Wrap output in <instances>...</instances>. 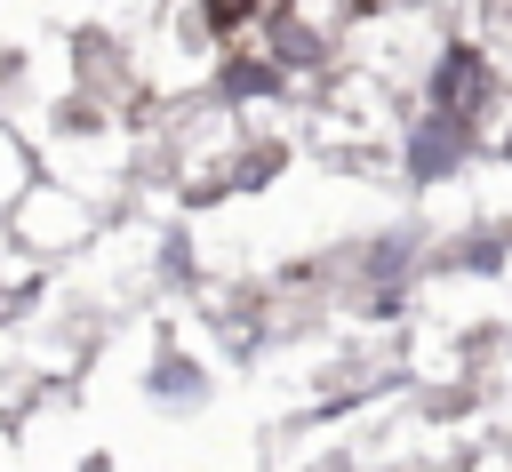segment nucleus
Wrapping results in <instances>:
<instances>
[{
  "instance_id": "f257e3e1",
  "label": "nucleus",
  "mask_w": 512,
  "mask_h": 472,
  "mask_svg": "<svg viewBox=\"0 0 512 472\" xmlns=\"http://www.w3.org/2000/svg\"><path fill=\"white\" fill-rule=\"evenodd\" d=\"M256 8H272V0H208V24H216V32H240Z\"/></svg>"
}]
</instances>
